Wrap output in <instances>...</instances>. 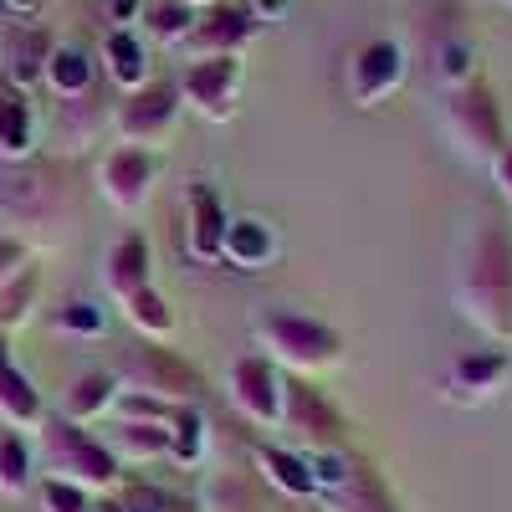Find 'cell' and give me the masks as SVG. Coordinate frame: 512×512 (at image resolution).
I'll return each instance as SVG.
<instances>
[{"label":"cell","mask_w":512,"mask_h":512,"mask_svg":"<svg viewBox=\"0 0 512 512\" xmlns=\"http://www.w3.org/2000/svg\"><path fill=\"white\" fill-rule=\"evenodd\" d=\"M456 313L492 344H512V236L507 226H482L456 272Z\"/></svg>","instance_id":"obj_1"},{"label":"cell","mask_w":512,"mask_h":512,"mask_svg":"<svg viewBox=\"0 0 512 512\" xmlns=\"http://www.w3.org/2000/svg\"><path fill=\"white\" fill-rule=\"evenodd\" d=\"M251 333H256V344L267 349V359L277 369H292V374H323V369H333L338 359H344L338 328H328L308 313H287V308L262 313L251 323Z\"/></svg>","instance_id":"obj_2"},{"label":"cell","mask_w":512,"mask_h":512,"mask_svg":"<svg viewBox=\"0 0 512 512\" xmlns=\"http://www.w3.org/2000/svg\"><path fill=\"white\" fill-rule=\"evenodd\" d=\"M41 456H47V477H62V482H72L82 492H108L123 477L118 456L98 436H88L82 425H72L62 415L41 425Z\"/></svg>","instance_id":"obj_3"},{"label":"cell","mask_w":512,"mask_h":512,"mask_svg":"<svg viewBox=\"0 0 512 512\" xmlns=\"http://www.w3.org/2000/svg\"><path fill=\"white\" fill-rule=\"evenodd\" d=\"M123 390H139V395H154V400H164V405H195L200 400V390H205V379L180 359V354H169V349H159V344H144V349H134V354H123V364H118V374H113Z\"/></svg>","instance_id":"obj_4"},{"label":"cell","mask_w":512,"mask_h":512,"mask_svg":"<svg viewBox=\"0 0 512 512\" xmlns=\"http://www.w3.org/2000/svg\"><path fill=\"white\" fill-rule=\"evenodd\" d=\"M446 134H451V144H456L466 159H482V164H492V159L507 149L502 108H497V98L482 88V82H472V88H456V93L446 98Z\"/></svg>","instance_id":"obj_5"},{"label":"cell","mask_w":512,"mask_h":512,"mask_svg":"<svg viewBox=\"0 0 512 512\" xmlns=\"http://www.w3.org/2000/svg\"><path fill=\"white\" fill-rule=\"evenodd\" d=\"M180 108H185L180 88H169V82H149V88H139V93L123 98V108L113 113V134H118V144H128V149H149V154H154L169 134H175Z\"/></svg>","instance_id":"obj_6"},{"label":"cell","mask_w":512,"mask_h":512,"mask_svg":"<svg viewBox=\"0 0 512 512\" xmlns=\"http://www.w3.org/2000/svg\"><path fill=\"white\" fill-rule=\"evenodd\" d=\"M226 395L231 405L241 410V420L262 425V431H272V425H282V400H287V379L282 369L267 359V354H246L226 369Z\"/></svg>","instance_id":"obj_7"},{"label":"cell","mask_w":512,"mask_h":512,"mask_svg":"<svg viewBox=\"0 0 512 512\" xmlns=\"http://www.w3.org/2000/svg\"><path fill=\"white\" fill-rule=\"evenodd\" d=\"M62 210H67V195L47 169L21 164L0 180V221H11V226H57Z\"/></svg>","instance_id":"obj_8"},{"label":"cell","mask_w":512,"mask_h":512,"mask_svg":"<svg viewBox=\"0 0 512 512\" xmlns=\"http://www.w3.org/2000/svg\"><path fill=\"white\" fill-rule=\"evenodd\" d=\"M180 98L205 123H231L241 98V57H200L180 77Z\"/></svg>","instance_id":"obj_9"},{"label":"cell","mask_w":512,"mask_h":512,"mask_svg":"<svg viewBox=\"0 0 512 512\" xmlns=\"http://www.w3.org/2000/svg\"><path fill=\"white\" fill-rule=\"evenodd\" d=\"M405 47L400 41H369V47L354 52L349 62V98L354 108H379V103H390L400 88H405Z\"/></svg>","instance_id":"obj_10"},{"label":"cell","mask_w":512,"mask_h":512,"mask_svg":"<svg viewBox=\"0 0 512 512\" xmlns=\"http://www.w3.org/2000/svg\"><path fill=\"white\" fill-rule=\"evenodd\" d=\"M154 180H159V159L149 149H108V159L98 164V190L113 210H123V216H134V210L149 205L154 195Z\"/></svg>","instance_id":"obj_11"},{"label":"cell","mask_w":512,"mask_h":512,"mask_svg":"<svg viewBox=\"0 0 512 512\" xmlns=\"http://www.w3.org/2000/svg\"><path fill=\"white\" fill-rule=\"evenodd\" d=\"M512 384V354L507 349H466L446 369V400L451 405H487Z\"/></svg>","instance_id":"obj_12"},{"label":"cell","mask_w":512,"mask_h":512,"mask_svg":"<svg viewBox=\"0 0 512 512\" xmlns=\"http://www.w3.org/2000/svg\"><path fill=\"white\" fill-rule=\"evenodd\" d=\"M256 36H262V21H256L246 6H216V11L195 16V31L185 41V52H190V62H200V57H241Z\"/></svg>","instance_id":"obj_13"},{"label":"cell","mask_w":512,"mask_h":512,"mask_svg":"<svg viewBox=\"0 0 512 512\" xmlns=\"http://www.w3.org/2000/svg\"><path fill=\"white\" fill-rule=\"evenodd\" d=\"M226 226H231V216H226L221 195L205 180L190 185V195H185V251H190V262L216 267L221 251H226Z\"/></svg>","instance_id":"obj_14"},{"label":"cell","mask_w":512,"mask_h":512,"mask_svg":"<svg viewBox=\"0 0 512 512\" xmlns=\"http://www.w3.org/2000/svg\"><path fill=\"white\" fill-rule=\"evenodd\" d=\"M282 425L297 431L313 446H344V420L323 400V390H313L308 379H287V400H282Z\"/></svg>","instance_id":"obj_15"},{"label":"cell","mask_w":512,"mask_h":512,"mask_svg":"<svg viewBox=\"0 0 512 512\" xmlns=\"http://www.w3.org/2000/svg\"><path fill=\"white\" fill-rule=\"evenodd\" d=\"M103 282L108 292L118 297V303H128V297H139L144 287H154V262H149V241L139 231H128L103 262Z\"/></svg>","instance_id":"obj_16"},{"label":"cell","mask_w":512,"mask_h":512,"mask_svg":"<svg viewBox=\"0 0 512 512\" xmlns=\"http://www.w3.org/2000/svg\"><path fill=\"white\" fill-rule=\"evenodd\" d=\"M36 154V108L21 88L0 82V159L26 164Z\"/></svg>","instance_id":"obj_17"},{"label":"cell","mask_w":512,"mask_h":512,"mask_svg":"<svg viewBox=\"0 0 512 512\" xmlns=\"http://www.w3.org/2000/svg\"><path fill=\"white\" fill-rule=\"evenodd\" d=\"M0 420H6L11 431H41V425H47L41 390L26 379V369L11 364V354L0 359Z\"/></svg>","instance_id":"obj_18"},{"label":"cell","mask_w":512,"mask_h":512,"mask_svg":"<svg viewBox=\"0 0 512 512\" xmlns=\"http://www.w3.org/2000/svg\"><path fill=\"white\" fill-rule=\"evenodd\" d=\"M272 256H277V231L267 221H256V216H236L226 226V251H221V262L236 267V272H262L272 267Z\"/></svg>","instance_id":"obj_19"},{"label":"cell","mask_w":512,"mask_h":512,"mask_svg":"<svg viewBox=\"0 0 512 512\" xmlns=\"http://www.w3.org/2000/svg\"><path fill=\"white\" fill-rule=\"evenodd\" d=\"M169 420H113L103 446L118 456V466L123 461H169Z\"/></svg>","instance_id":"obj_20"},{"label":"cell","mask_w":512,"mask_h":512,"mask_svg":"<svg viewBox=\"0 0 512 512\" xmlns=\"http://www.w3.org/2000/svg\"><path fill=\"white\" fill-rule=\"evenodd\" d=\"M256 472H262V482H267L272 492H282V497H292V502L318 497L303 451H287V446H256Z\"/></svg>","instance_id":"obj_21"},{"label":"cell","mask_w":512,"mask_h":512,"mask_svg":"<svg viewBox=\"0 0 512 512\" xmlns=\"http://www.w3.org/2000/svg\"><path fill=\"white\" fill-rule=\"evenodd\" d=\"M103 62H108V77L118 82L123 93H139L149 88V47L128 31V26H113L103 36Z\"/></svg>","instance_id":"obj_22"},{"label":"cell","mask_w":512,"mask_h":512,"mask_svg":"<svg viewBox=\"0 0 512 512\" xmlns=\"http://www.w3.org/2000/svg\"><path fill=\"white\" fill-rule=\"evenodd\" d=\"M118 400V379L108 369H93V374H77L62 395V420L72 425H93L98 415H108Z\"/></svg>","instance_id":"obj_23"},{"label":"cell","mask_w":512,"mask_h":512,"mask_svg":"<svg viewBox=\"0 0 512 512\" xmlns=\"http://www.w3.org/2000/svg\"><path fill=\"white\" fill-rule=\"evenodd\" d=\"M47 88L62 98V103H72V98H93V82H98V62L82 52V47H52V57H47Z\"/></svg>","instance_id":"obj_24"},{"label":"cell","mask_w":512,"mask_h":512,"mask_svg":"<svg viewBox=\"0 0 512 512\" xmlns=\"http://www.w3.org/2000/svg\"><path fill=\"white\" fill-rule=\"evenodd\" d=\"M47 57H52L47 36H41V31H16L11 47H6V82L26 93L36 77H47Z\"/></svg>","instance_id":"obj_25"},{"label":"cell","mask_w":512,"mask_h":512,"mask_svg":"<svg viewBox=\"0 0 512 512\" xmlns=\"http://www.w3.org/2000/svg\"><path fill=\"white\" fill-rule=\"evenodd\" d=\"M477 47L466 36H436V47H431V72L446 82V88H472L477 82Z\"/></svg>","instance_id":"obj_26"},{"label":"cell","mask_w":512,"mask_h":512,"mask_svg":"<svg viewBox=\"0 0 512 512\" xmlns=\"http://www.w3.org/2000/svg\"><path fill=\"white\" fill-rule=\"evenodd\" d=\"M323 507H328V512H395V502H390V492H384V482L369 472L364 461H359V472H354V482H349L344 492L323 497Z\"/></svg>","instance_id":"obj_27"},{"label":"cell","mask_w":512,"mask_h":512,"mask_svg":"<svg viewBox=\"0 0 512 512\" xmlns=\"http://www.w3.org/2000/svg\"><path fill=\"white\" fill-rule=\"evenodd\" d=\"M139 21L149 26V41H159V47H185L195 31V11L180 6V0H154V6H144Z\"/></svg>","instance_id":"obj_28"},{"label":"cell","mask_w":512,"mask_h":512,"mask_svg":"<svg viewBox=\"0 0 512 512\" xmlns=\"http://www.w3.org/2000/svg\"><path fill=\"white\" fill-rule=\"evenodd\" d=\"M169 461L175 466H200L205 461V415L195 405H180L169 420Z\"/></svg>","instance_id":"obj_29"},{"label":"cell","mask_w":512,"mask_h":512,"mask_svg":"<svg viewBox=\"0 0 512 512\" xmlns=\"http://www.w3.org/2000/svg\"><path fill=\"white\" fill-rule=\"evenodd\" d=\"M123 313H128V323H134V333L149 338V344H164V338L175 333V313H169V303H164L154 287H144L139 297H128Z\"/></svg>","instance_id":"obj_30"},{"label":"cell","mask_w":512,"mask_h":512,"mask_svg":"<svg viewBox=\"0 0 512 512\" xmlns=\"http://www.w3.org/2000/svg\"><path fill=\"white\" fill-rule=\"evenodd\" d=\"M31 482H36L31 446H26V436H21V431H6V436H0V492L21 497Z\"/></svg>","instance_id":"obj_31"},{"label":"cell","mask_w":512,"mask_h":512,"mask_svg":"<svg viewBox=\"0 0 512 512\" xmlns=\"http://www.w3.org/2000/svg\"><path fill=\"white\" fill-rule=\"evenodd\" d=\"M36 297H41V272H36V267H26L11 287H0V333L21 328V323L36 313Z\"/></svg>","instance_id":"obj_32"},{"label":"cell","mask_w":512,"mask_h":512,"mask_svg":"<svg viewBox=\"0 0 512 512\" xmlns=\"http://www.w3.org/2000/svg\"><path fill=\"white\" fill-rule=\"evenodd\" d=\"M62 333H72V338H98L103 328H108V313L98 308V303H88V297H77V303H62L57 308V318H52Z\"/></svg>","instance_id":"obj_33"},{"label":"cell","mask_w":512,"mask_h":512,"mask_svg":"<svg viewBox=\"0 0 512 512\" xmlns=\"http://www.w3.org/2000/svg\"><path fill=\"white\" fill-rule=\"evenodd\" d=\"M236 502L241 512H256V507H262V497H256V487H246L241 477H210L205 482V492H200V507H210V502Z\"/></svg>","instance_id":"obj_34"},{"label":"cell","mask_w":512,"mask_h":512,"mask_svg":"<svg viewBox=\"0 0 512 512\" xmlns=\"http://www.w3.org/2000/svg\"><path fill=\"white\" fill-rule=\"evenodd\" d=\"M175 502L180 497H169V492H159V487H149V482H134V487H123L118 492V512H175Z\"/></svg>","instance_id":"obj_35"},{"label":"cell","mask_w":512,"mask_h":512,"mask_svg":"<svg viewBox=\"0 0 512 512\" xmlns=\"http://www.w3.org/2000/svg\"><path fill=\"white\" fill-rule=\"evenodd\" d=\"M88 497L93 492H82V487H72L62 477H41V507L47 512H88Z\"/></svg>","instance_id":"obj_36"},{"label":"cell","mask_w":512,"mask_h":512,"mask_svg":"<svg viewBox=\"0 0 512 512\" xmlns=\"http://www.w3.org/2000/svg\"><path fill=\"white\" fill-rule=\"evenodd\" d=\"M26 267H31L26 241H21V236H11V231H0V287H11Z\"/></svg>","instance_id":"obj_37"},{"label":"cell","mask_w":512,"mask_h":512,"mask_svg":"<svg viewBox=\"0 0 512 512\" xmlns=\"http://www.w3.org/2000/svg\"><path fill=\"white\" fill-rule=\"evenodd\" d=\"M241 6H246V11L256 16V21H262V26H267V21H282V16H287V0H241Z\"/></svg>","instance_id":"obj_38"},{"label":"cell","mask_w":512,"mask_h":512,"mask_svg":"<svg viewBox=\"0 0 512 512\" xmlns=\"http://www.w3.org/2000/svg\"><path fill=\"white\" fill-rule=\"evenodd\" d=\"M492 175H497V190H502V195L512 200V144H507V149H502V154L492 159Z\"/></svg>","instance_id":"obj_39"},{"label":"cell","mask_w":512,"mask_h":512,"mask_svg":"<svg viewBox=\"0 0 512 512\" xmlns=\"http://www.w3.org/2000/svg\"><path fill=\"white\" fill-rule=\"evenodd\" d=\"M41 11V0H0V16L6 21H31Z\"/></svg>","instance_id":"obj_40"},{"label":"cell","mask_w":512,"mask_h":512,"mask_svg":"<svg viewBox=\"0 0 512 512\" xmlns=\"http://www.w3.org/2000/svg\"><path fill=\"white\" fill-rule=\"evenodd\" d=\"M113 21H134V16H144V0H113Z\"/></svg>","instance_id":"obj_41"},{"label":"cell","mask_w":512,"mask_h":512,"mask_svg":"<svg viewBox=\"0 0 512 512\" xmlns=\"http://www.w3.org/2000/svg\"><path fill=\"white\" fill-rule=\"evenodd\" d=\"M180 6H190V11L200 16V11H216V6H226V0H180Z\"/></svg>","instance_id":"obj_42"},{"label":"cell","mask_w":512,"mask_h":512,"mask_svg":"<svg viewBox=\"0 0 512 512\" xmlns=\"http://www.w3.org/2000/svg\"><path fill=\"white\" fill-rule=\"evenodd\" d=\"M0 359H6V338H0Z\"/></svg>","instance_id":"obj_43"},{"label":"cell","mask_w":512,"mask_h":512,"mask_svg":"<svg viewBox=\"0 0 512 512\" xmlns=\"http://www.w3.org/2000/svg\"><path fill=\"white\" fill-rule=\"evenodd\" d=\"M502 6H507V11H512V0H502Z\"/></svg>","instance_id":"obj_44"},{"label":"cell","mask_w":512,"mask_h":512,"mask_svg":"<svg viewBox=\"0 0 512 512\" xmlns=\"http://www.w3.org/2000/svg\"><path fill=\"white\" fill-rule=\"evenodd\" d=\"M103 512H118V507H103Z\"/></svg>","instance_id":"obj_45"}]
</instances>
